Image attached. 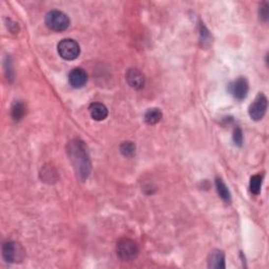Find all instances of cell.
I'll list each match as a JSON object with an SVG mask.
<instances>
[{"label":"cell","instance_id":"cell-1","mask_svg":"<svg viewBox=\"0 0 269 269\" xmlns=\"http://www.w3.org/2000/svg\"><path fill=\"white\" fill-rule=\"evenodd\" d=\"M67 157L70 158L76 175L82 181H86L90 174L91 164L87 144L79 139L68 142L66 147Z\"/></svg>","mask_w":269,"mask_h":269},{"label":"cell","instance_id":"cell-2","mask_svg":"<svg viewBox=\"0 0 269 269\" xmlns=\"http://www.w3.org/2000/svg\"><path fill=\"white\" fill-rule=\"evenodd\" d=\"M70 18L61 11L54 10L45 15V25L55 32H63L70 27Z\"/></svg>","mask_w":269,"mask_h":269},{"label":"cell","instance_id":"cell-3","mask_svg":"<svg viewBox=\"0 0 269 269\" xmlns=\"http://www.w3.org/2000/svg\"><path fill=\"white\" fill-rule=\"evenodd\" d=\"M117 255L123 261H132L139 255V247L133 240L122 239L117 244Z\"/></svg>","mask_w":269,"mask_h":269},{"label":"cell","instance_id":"cell-4","mask_svg":"<svg viewBox=\"0 0 269 269\" xmlns=\"http://www.w3.org/2000/svg\"><path fill=\"white\" fill-rule=\"evenodd\" d=\"M58 53L64 60H74L79 56L80 47L77 41L73 39H63L58 44Z\"/></svg>","mask_w":269,"mask_h":269},{"label":"cell","instance_id":"cell-5","mask_svg":"<svg viewBox=\"0 0 269 269\" xmlns=\"http://www.w3.org/2000/svg\"><path fill=\"white\" fill-rule=\"evenodd\" d=\"M267 97L263 93H259L253 101L248 107V114L252 120L260 121L265 116L267 111Z\"/></svg>","mask_w":269,"mask_h":269},{"label":"cell","instance_id":"cell-6","mask_svg":"<svg viewBox=\"0 0 269 269\" xmlns=\"http://www.w3.org/2000/svg\"><path fill=\"white\" fill-rule=\"evenodd\" d=\"M2 257L7 263H16L24 258V250L13 241H6L2 245Z\"/></svg>","mask_w":269,"mask_h":269},{"label":"cell","instance_id":"cell-7","mask_svg":"<svg viewBox=\"0 0 269 269\" xmlns=\"http://www.w3.org/2000/svg\"><path fill=\"white\" fill-rule=\"evenodd\" d=\"M249 86L245 78H238L234 82L230 83L229 91L237 100H243L247 97Z\"/></svg>","mask_w":269,"mask_h":269},{"label":"cell","instance_id":"cell-8","mask_svg":"<svg viewBox=\"0 0 269 269\" xmlns=\"http://www.w3.org/2000/svg\"><path fill=\"white\" fill-rule=\"evenodd\" d=\"M68 82L75 89H81L88 82V73L82 68H74L68 74Z\"/></svg>","mask_w":269,"mask_h":269},{"label":"cell","instance_id":"cell-9","mask_svg":"<svg viewBox=\"0 0 269 269\" xmlns=\"http://www.w3.org/2000/svg\"><path fill=\"white\" fill-rule=\"evenodd\" d=\"M126 81L130 88L140 90L144 87L145 77L138 68H129L126 73Z\"/></svg>","mask_w":269,"mask_h":269},{"label":"cell","instance_id":"cell-10","mask_svg":"<svg viewBox=\"0 0 269 269\" xmlns=\"http://www.w3.org/2000/svg\"><path fill=\"white\" fill-rule=\"evenodd\" d=\"M90 117L96 121H103L106 119L107 115H109V111H107V107L100 102L91 103L90 105Z\"/></svg>","mask_w":269,"mask_h":269},{"label":"cell","instance_id":"cell-11","mask_svg":"<svg viewBox=\"0 0 269 269\" xmlns=\"http://www.w3.org/2000/svg\"><path fill=\"white\" fill-rule=\"evenodd\" d=\"M209 267L214 268V269H224L225 268L224 252L219 249L212 250L209 257Z\"/></svg>","mask_w":269,"mask_h":269},{"label":"cell","instance_id":"cell-12","mask_svg":"<svg viewBox=\"0 0 269 269\" xmlns=\"http://www.w3.org/2000/svg\"><path fill=\"white\" fill-rule=\"evenodd\" d=\"M162 119V112H161L157 107H152L149 109L144 114V120L149 125H155Z\"/></svg>","mask_w":269,"mask_h":269},{"label":"cell","instance_id":"cell-13","mask_svg":"<svg viewBox=\"0 0 269 269\" xmlns=\"http://www.w3.org/2000/svg\"><path fill=\"white\" fill-rule=\"evenodd\" d=\"M27 113V107L24 102L21 101H15L12 104L11 107V115L12 118L15 121H20L22 118L25 117V115Z\"/></svg>","mask_w":269,"mask_h":269},{"label":"cell","instance_id":"cell-14","mask_svg":"<svg viewBox=\"0 0 269 269\" xmlns=\"http://www.w3.org/2000/svg\"><path fill=\"white\" fill-rule=\"evenodd\" d=\"M216 187L218 190L219 196L222 198V200H224L226 203H229L232 201V196H230L229 189L227 188L226 184L223 182V180L221 178H216Z\"/></svg>","mask_w":269,"mask_h":269},{"label":"cell","instance_id":"cell-15","mask_svg":"<svg viewBox=\"0 0 269 269\" xmlns=\"http://www.w3.org/2000/svg\"><path fill=\"white\" fill-rule=\"evenodd\" d=\"M262 182H263V176L262 175H255L252 176L249 181V189L251 194L259 195L261 188H262Z\"/></svg>","mask_w":269,"mask_h":269},{"label":"cell","instance_id":"cell-16","mask_svg":"<svg viewBox=\"0 0 269 269\" xmlns=\"http://www.w3.org/2000/svg\"><path fill=\"white\" fill-rule=\"evenodd\" d=\"M120 151L124 157H133L136 153V145L133 142H123L120 145Z\"/></svg>","mask_w":269,"mask_h":269},{"label":"cell","instance_id":"cell-17","mask_svg":"<svg viewBox=\"0 0 269 269\" xmlns=\"http://www.w3.org/2000/svg\"><path fill=\"white\" fill-rule=\"evenodd\" d=\"M233 140L234 143L237 145V147L241 148L243 145V141H244V137H243V133L242 129L240 127H237L234 130V135H233Z\"/></svg>","mask_w":269,"mask_h":269},{"label":"cell","instance_id":"cell-18","mask_svg":"<svg viewBox=\"0 0 269 269\" xmlns=\"http://www.w3.org/2000/svg\"><path fill=\"white\" fill-rule=\"evenodd\" d=\"M259 14H260L261 19L264 20V21H267V20H268L269 9H268V4H267V2H263V4L260 6Z\"/></svg>","mask_w":269,"mask_h":269}]
</instances>
